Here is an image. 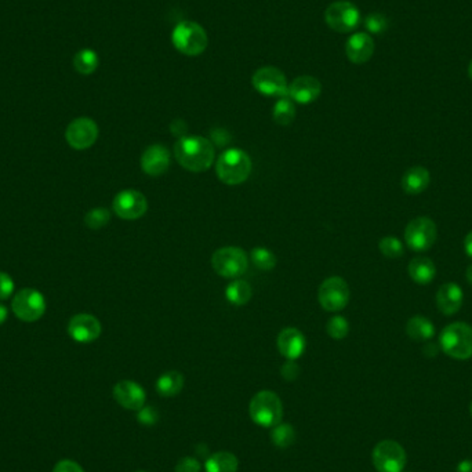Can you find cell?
I'll list each match as a JSON object with an SVG mask.
<instances>
[{
    "label": "cell",
    "mask_w": 472,
    "mask_h": 472,
    "mask_svg": "<svg viewBox=\"0 0 472 472\" xmlns=\"http://www.w3.org/2000/svg\"><path fill=\"white\" fill-rule=\"evenodd\" d=\"M214 145L201 135H185L174 145V157L181 166L194 173L206 172L214 163Z\"/></svg>",
    "instance_id": "cell-1"
},
{
    "label": "cell",
    "mask_w": 472,
    "mask_h": 472,
    "mask_svg": "<svg viewBox=\"0 0 472 472\" xmlns=\"http://www.w3.org/2000/svg\"><path fill=\"white\" fill-rule=\"evenodd\" d=\"M441 350L453 360L472 358V326L466 322H453L439 336Z\"/></svg>",
    "instance_id": "cell-2"
},
{
    "label": "cell",
    "mask_w": 472,
    "mask_h": 472,
    "mask_svg": "<svg viewBox=\"0 0 472 472\" xmlns=\"http://www.w3.org/2000/svg\"><path fill=\"white\" fill-rule=\"evenodd\" d=\"M216 173L226 185L243 184L251 173V159L239 148L226 150L217 159Z\"/></svg>",
    "instance_id": "cell-3"
},
{
    "label": "cell",
    "mask_w": 472,
    "mask_h": 472,
    "mask_svg": "<svg viewBox=\"0 0 472 472\" xmlns=\"http://www.w3.org/2000/svg\"><path fill=\"white\" fill-rule=\"evenodd\" d=\"M172 42L181 54L198 57L207 48L209 36L202 25L195 21H181L173 29Z\"/></svg>",
    "instance_id": "cell-4"
},
{
    "label": "cell",
    "mask_w": 472,
    "mask_h": 472,
    "mask_svg": "<svg viewBox=\"0 0 472 472\" xmlns=\"http://www.w3.org/2000/svg\"><path fill=\"white\" fill-rule=\"evenodd\" d=\"M248 413L256 424L272 428L280 423L283 416V405L275 392L260 391L251 398Z\"/></svg>",
    "instance_id": "cell-5"
},
{
    "label": "cell",
    "mask_w": 472,
    "mask_h": 472,
    "mask_svg": "<svg viewBox=\"0 0 472 472\" xmlns=\"http://www.w3.org/2000/svg\"><path fill=\"white\" fill-rule=\"evenodd\" d=\"M248 254L241 248H221L214 251L211 267L223 278H238L248 270Z\"/></svg>",
    "instance_id": "cell-6"
},
{
    "label": "cell",
    "mask_w": 472,
    "mask_h": 472,
    "mask_svg": "<svg viewBox=\"0 0 472 472\" xmlns=\"http://www.w3.org/2000/svg\"><path fill=\"white\" fill-rule=\"evenodd\" d=\"M325 21L338 33H350L360 25V9L351 1L338 0L325 10Z\"/></svg>",
    "instance_id": "cell-7"
},
{
    "label": "cell",
    "mask_w": 472,
    "mask_h": 472,
    "mask_svg": "<svg viewBox=\"0 0 472 472\" xmlns=\"http://www.w3.org/2000/svg\"><path fill=\"white\" fill-rule=\"evenodd\" d=\"M438 238V228L429 217L413 219L405 228L407 248L417 253H424L434 246Z\"/></svg>",
    "instance_id": "cell-8"
},
{
    "label": "cell",
    "mask_w": 472,
    "mask_h": 472,
    "mask_svg": "<svg viewBox=\"0 0 472 472\" xmlns=\"http://www.w3.org/2000/svg\"><path fill=\"white\" fill-rule=\"evenodd\" d=\"M372 460L374 468L379 472H402L407 456L405 449L398 442L385 439L374 446Z\"/></svg>",
    "instance_id": "cell-9"
},
{
    "label": "cell",
    "mask_w": 472,
    "mask_h": 472,
    "mask_svg": "<svg viewBox=\"0 0 472 472\" xmlns=\"http://www.w3.org/2000/svg\"><path fill=\"white\" fill-rule=\"evenodd\" d=\"M318 300L323 310L329 313H338L344 310L350 301V286L340 276L327 278L319 288Z\"/></svg>",
    "instance_id": "cell-10"
},
{
    "label": "cell",
    "mask_w": 472,
    "mask_h": 472,
    "mask_svg": "<svg viewBox=\"0 0 472 472\" xmlns=\"http://www.w3.org/2000/svg\"><path fill=\"white\" fill-rule=\"evenodd\" d=\"M253 88L267 97H285L288 95L289 83L286 75L275 67H263L257 69L251 78Z\"/></svg>",
    "instance_id": "cell-11"
},
{
    "label": "cell",
    "mask_w": 472,
    "mask_h": 472,
    "mask_svg": "<svg viewBox=\"0 0 472 472\" xmlns=\"http://www.w3.org/2000/svg\"><path fill=\"white\" fill-rule=\"evenodd\" d=\"M11 308L19 319L35 322L45 314V297L35 289H23L14 295Z\"/></svg>",
    "instance_id": "cell-12"
},
{
    "label": "cell",
    "mask_w": 472,
    "mask_h": 472,
    "mask_svg": "<svg viewBox=\"0 0 472 472\" xmlns=\"http://www.w3.org/2000/svg\"><path fill=\"white\" fill-rule=\"evenodd\" d=\"M113 211L123 220L141 219L148 210L147 198L135 189L120 191L113 199Z\"/></svg>",
    "instance_id": "cell-13"
},
{
    "label": "cell",
    "mask_w": 472,
    "mask_h": 472,
    "mask_svg": "<svg viewBox=\"0 0 472 472\" xmlns=\"http://www.w3.org/2000/svg\"><path fill=\"white\" fill-rule=\"evenodd\" d=\"M65 138L73 150H88L98 138V126L90 117H78L69 123Z\"/></svg>",
    "instance_id": "cell-14"
},
{
    "label": "cell",
    "mask_w": 472,
    "mask_h": 472,
    "mask_svg": "<svg viewBox=\"0 0 472 472\" xmlns=\"http://www.w3.org/2000/svg\"><path fill=\"white\" fill-rule=\"evenodd\" d=\"M68 333L78 342H93L101 335V323L90 314L75 315L68 323Z\"/></svg>",
    "instance_id": "cell-15"
},
{
    "label": "cell",
    "mask_w": 472,
    "mask_h": 472,
    "mask_svg": "<svg viewBox=\"0 0 472 472\" xmlns=\"http://www.w3.org/2000/svg\"><path fill=\"white\" fill-rule=\"evenodd\" d=\"M113 398L122 407L138 411L145 406L147 395L140 384L130 380H123L113 387Z\"/></svg>",
    "instance_id": "cell-16"
},
{
    "label": "cell",
    "mask_w": 472,
    "mask_h": 472,
    "mask_svg": "<svg viewBox=\"0 0 472 472\" xmlns=\"http://www.w3.org/2000/svg\"><path fill=\"white\" fill-rule=\"evenodd\" d=\"M169 166H170V152L162 144L148 147L141 157V169L145 174L151 177L164 174Z\"/></svg>",
    "instance_id": "cell-17"
},
{
    "label": "cell",
    "mask_w": 472,
    "mask_h": 472,
    "mask_svg": "<svg viewBox=\"0 0 472 472\" xmlns=\"http://www.w3.org/2000/svg\"><path fill=\"white\" fill-rule=\"evenodd\" d=\"M322 93V83L310 75L298 76L289 85L288 95L294 103L298 104H311L318 100Z\"/></svg>",
    "instance_id": "cell-18"
},
{
    "label": "cell",
    "mask_w": 472,
    "mask_h": 472,
    "mask_svg": "<svg viewBox=\"0 0 472 472\" xmlns=\"http://www.w3.org/2000/svg\"><path fill=\"white\" fill-rule=\"evenodd\" d=\"M374 41L366 32H357L350 36L345 45V54L352 64H365L374 54Z\"/></svg>",
    "instance_id": "cell-19"
},
{
    "label": "cell",
    "mask_w": 472,
    "mask_h": 472,
    "mask_svg": "<svg viewBox=\"0 0 472 472\" xmlns=\"http://www.w3.org/2000/svg\"><path fill=\"white\" fill-rule=\"evenodd\" d=\"M276 345L286 360H298L305 351V337L298 329L288 327L279 333Z\"/></svg>",
    "instance_id": "cell-20"
},
{
    "label": "cell",
    "mask_w": 472,
    "mask_h": 472,
    "mask_svg": "<svg viewBox=\"0 0 472 472\" xmlns=\"http://www.w3.org/2000/svg\"><path fill=\"white\" fill-rule=\"evenodd\" d=\"M464 294L457 283L448 282L439 288L436 293V307L446 316L456 315L463 307Z\"/></svg>",
    "instance_id": "cell-21"
},
{
    "label": "cell",
    "mask_w": 472,
    "mask_h": 472,
    "mask_svg": "<svg viewBox=\"0 0 472 472\" xmlns=\"http://www.w3.org/2000/svg\"><path fill=\"white\" fill-rule=\"evenodd\" d=\"M431 182V174L423 166H413L406 170L402 177V188L407 195L423 194Z\"/></svg>",
    "instance_id": "cell-22"
},
{
    "label": "cell",
    "mask_w": 472,
    "mask_h": 472,
    "mask_svg": "<svg viewBox=\"0 0 472 472\" xmlns=\"http://www.w3.org/2000/svg\"><path fill=\"white\" fill-rule=\"evenodd\" d=\"M411 280L420 286L429 285L436 276V267L428 257H414L407 267Z\"/></svg>",
    "instance_id": "cell-23"
},
{
    "label": "cell",
    "mask_w": 472,
    "mask_h": 472,
    "mask_svg": "<svg viewBox=\"0 0 472 472\" xmlns=\"http://www.w3.org/2000/svg\"><path fill=\"white\" fill-rule=\"evenodd\" d=\"M406 335L414 341H428L435 336V326L426 316L414 315L406 323Z\"/></svg>",
    "instance_id": "cell-24"
},
{
    "label": "cell",
    "mask_w": 472,
    "mask_h": 472,
    "mask_svg": "<svg viewBox=\"0 0 472 472\" xmlns=\"http://www.w3.org/2000/svg\"><path fill=\"white\" fill-rule=\"evenodd\" d=\"M238 467V457L229 451H217L211 454L204 464L206 472H236Z\"/></svg>",
    "instance_id": "cell-25"
},
{
    "label": "cell",
    "mask_w": 472,
    "mask_h": 472,
    "mask_svg": "<svg viewBox=\"0 0 472 472\" xmlns=\"http://www.w3.org/2000/svg\"><path fill=\"white\" fill-rule=\"evenodd\" d=\"M182 387H184V376L176 370L166 372L157 379V391L164 398H173L179 395Z\"/></svg>",
    "instance_id": "cell-26"
},
{
    "label": "cell",
    "mask_w": 472,
    "mask_h": 472,
    "mask_svg": "<svg viewBox=\"0 0 472 472\" xmlns=\"http://www.w3.org/2000/svg\"><path fill=\"white\" fill-rule=\"evenodd\" d=\"M251 294H253V290H251L250 283L242 279H236V280L231 282L225 290L226 300L234 305L248 304L251 298Z\"/></svg>",
    "instance_id": "cell-27"
},
{
    "label": "cell",
    "mask_w": 472,
    "mask_h": 472,
    "mask_svg": "<svg viewBox=\"0 0 472 472\" xmlns=\"http://www.w3.org/2000/svg\"><path fill=\"white\" fill-rule=\"evenodd\" d=\"M273 120L279 126H289L295 117V105L289 95L280 97L273 107Z\"/></svg>",
    "instance_id": "cell-28"
},
{
    "label": "cell",
    "mask_w": 472,
    "mask_h": 472,
    "mask_svg": "<svg viewBox=\"0 0 472 472\" xmlns=\"http://www.w3.org/2000/svg\"><path fill=\"white\" fill-rule=\"evenodd\" d=\"M98 64H100V58H98L97 53L91 48H83V50L78 51L73 57V67L80 75H85V76L95 72Z\"/></svg>",
    "instance_id": "cell-29"
},
{
    "label": "cell",
    "mask_w": 472,
    "mask_h": 472,
    "mask_svg": "<svg viewBox=\"0 0 472 472\" xmlns=\"http://www.w3.org/2000/svg\"><path fill=\"white\" fill-rule=\"evenodd\" d=\"M271 439L275 446L286 449L295 442V431L290 424H276L271 431Z\"/></svg>",
    "instance_id": "cell-30"
},
{
    "label": "cell",
    "mask_w": 472,
    "mask_h": 472,
    "mask_svg": "<svg viewBox=\"0 0 472 472\" xmlns=\"http://www.w3.org/2000/svg\"><path fill=\"white\" fill-rule=\"evenodd\" d=\"M250 258L254 266L261 271H272L276 267V257L268 248H253L250 253Z\"/></svg>",
    "instance_id": "cell-31"
},
{
    "label": "cell",
    "mask_w": 472,
    "mask_h": 472,
    "mask_svg": "<svg viewBox=\"0 0 472 472\" xmlns=\"http://www.w3.org/2000/svg\"><path fill=\"white\" fill-rule=\"evenodd\" d=\"M379 248H380L384 257L391 258V260L401 258L405 253L402 242L395 236H384L382 241L379 242Z\"/></svg>",
    "instance_id": "cell-32"
},
{
    "label": "cell",
    "mask_w": 472,
    "mask_h": 472,
    "mask_svg": "<svg viewBox=\"0 0 472 472\" xmlns=\"http://www.w3.org/2000/svg\"><path fill=\"white\" fill-rule=\"evenodd\" d=\"M110 220H111V213L108 209H104V207L93 209L85 216V224L91 229L104 228L110 223Z\"/></svg>",
    "instance_id": "cell-33"
},
{
    "label": "cell",
    "mask_w": 472,
    "mask_h": 472,
    "mask_svg": "<svg viewBox=\"0 0 472 472\" xmlns=\"http://www.w3.org/2000/svg\"><path fill=\"white\" fill-rule=\"evenodd\" d=\"M326 332L333 340H342L350 333L348 320L342 316H333L326 325Z\"/></svg>",
    "instance_id": "cell-34"
},
{
    "label": "cell",
    "mask_w": 472,
    "mask_h": 472,
    "mask_svg": "<svg viewBox=\"0 0 472 472\" xmlns=\"http://www.w3.org/2000/svg\"><path fill=\"white\" fill-rule=\"evenodd\" d=\"M365 26L370 33L374 35H380L384 31H387L388 28V20L380 14V13H373L370 16L366 17L365 20Z\"/></svg>",
    "instance_id": "cell-35"
},
{
    "label": "cell",
    "mask_w": 472,
    "mask_h": 472,
    "mask_svg": "<svg viewBox=\"0 0 472 472\" xmlns=\"http://www.w3.org/2000/svg\"><path fill=\"white\" fill-rule=\"evenodd\" d=\"M202 466L194 457H184L176 466V472H201Z\"/></svg>",
    "instance_id": "cell-36"
},
{
    "label": "cell",
    "mask_w": 472,
    "mask_h": 472,
    "mask_svg": "<svg viewBox=\"0 0 472 472\" xmlns=\"http://www.w3.org/2000/svg\"><path fill=\"white\" fill-rule=\"evenodd\" d=\"M14 292V282L10 275L0 272V300H7Z\"/></svg>",
    "instance_id": "cell-37"
},
{
    "label": "cell",
    "mask_w": 472,
    "mask_h": 472,
    "mask_svg": "<svg viewBox=\"0 0 472 472\" xmlns=\"http://www.w3.org/2000/svg\"><path fill=\"white\" fill-rule=\"evenodd\" d=\"M157 420V410L152 406H144L142 409L138 410V421L145 424V426H152L155 424Z\"/></svg>",
    "instance_id": "cell-38"
},
{
    "label": "cell",
    "mask_w": 472,
    "mask_h": 472,
    "mask_svg": "<svg viewBox=\"0 0 472 472\" xmlns=\"http://www.w3.org/2000/svg\"><path fill=\"white\" fill-rule=\"evenodd\" d=\"M280 373H282V377L286 382H294L298 377V374H300V367L295 363V360H288V362L282 366Z\"/></svg>",
    "instance_id": "cell-39"
},
{
    "label": "cell",
    "mask_w": 472,
    "mask_h": 472,
    "mask_svg": "<svg viewBox=\"0 0 472 472\" xmlns=\"http://www.w3.org/2000/svg\"><path fill=\"white\" fill-rule=\"evenodd\" d=\"M53 472H85L83 468L73 460H61L57 463Z\"/></svg>",
    "instance_id": "cell-40"
},
{
    "label": "cell",
    "mask_w": 472,
    "mask_h": 472,
    "mask_svg": "<svg viewBox=\"0 0 472 472\" xmlns=\"http://www.w3.org/2000/svg\"><path fill=\"white\" fill-rule=\"evenodd\" d=\"M177 129L181 130V135H182V137H185V133H187V126H185V123H184L182 120H176V122L172 123V126H170L172 133H174Z\"/></svg>",
    "instance_id": "cell-41"
},
{
    "label": "cell",
    "mask_w": 472,
    "mask_h": 472,
    "mask_svg": "<svg viewBox=\"0 0 472 472\" xmlns=\"http://www.w3.org/2000/svg\"><path fill=\"white\" fill-rule=\"evenodd\" d=\"M457 472H472V460H463L457 466Z\"/></svg>",
    "instance_id": "cell-42"
},
{
    "label": "cell",
    "mask_w": 472,
    "mask_h": 472,
    "mask_svg": "<svg viewBox=\"0 0 472 472\" xmlns=\"http://www.w3.org/2000/svg\"><path fill=\"white\" fill-rule=\"evenodd\" d=\"M464 250H466V254L472 258V231L467 234V236L464 239Z\"/></svg>",
    "instance_id": "cell-43"
},
{
    "label": "cell",
    "mask_w": 472,
    "mask_h": 472,
    "mask_svg": "<svg viewBox=\"0 0 472 472\" xmlns=\"http://www.w3.org/2000/svg\"><path fill=\"white\" fill-rule=\"evenodd\" d=\"M7 319V308L0 304V325H3Z\"/></svg>",
    "instance_id": "cell-44"
},
{
    "label": "cell",
    "mask_w": 472,
    "mask_h": 472,
    "mask_svg": "<svg viewBox=\"0 0 472 472\" xmlns=\"http://www.w3.org/2000/svg\"><path fill=\"white\" fill-rule=\"evenodd\" d=\"M466 279H467L468 285L472 286V264L468 268H467V271H466Z\"/></svg>",
    "instance_id": "cell-45"
},
{
    "label": "cell",
    "mask_w": 472,
    "mask_h": 472,
    "mask_svg": "<svg viewBox=\"0 0 472 472\" xmlns=\"http://www.w3.org/2000/svg\"><path fill=\"white\" fill-rule=\"evenodd\" d=\"M468 76H470V79L472 80V60L470 65H468Z\"/></svg>",
    "instance_id": "cell-46"
},
{
    "label": "cell",
    "mask_w": 472,
    "mask_h": 472,
    "mask_svg": "<svg viewBox=\"0 0 472 472\" xmlns=\"http://www.w3.org/2000/svg\"><path fill=\"white\" fill-rule=\"evenodd\" d=\"M470 409H471V416H472V402H471V407H470Z\"/></svg>",
    "instance_id": "cell-47"
},
{
    "label": "cell",
    "mask_w": 472,
    "mask_h": 472,
    "mask_svg": "<svg viewBox=\"0 0 472 472\" xmlns=\"http://www.w3.org/2000/svg\"><path fill=\"white\" fill-rule=\"evenodd\" d=\"M137 472H145V471H137Z\"/></svg>",
    "instance_id": "cell-48"
},
{
    "label": "cell",
    "mask_w": 472,
    "mask_h": 472,
    "mask_svg": "<svg viewBox=\"0 0 472 472\" xmlns=\"http://www.w3.org/2000/svg\"><path fill=\"white\" fill-rule=\"evenodd\" d=\"M402 472H404V471H402Z\"/></svg>",
    "instance_id": "cell-49"
}]
</instances>
